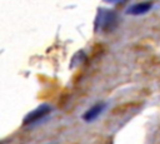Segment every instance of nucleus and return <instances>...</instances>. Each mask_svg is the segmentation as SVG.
Listing matches in <instances>:
<instances>
[{
	"instance_id": "nucleus-1",
	"label": "nucleus",
	"mask_w": 160,
	"mask_h": 144,
	"mask_svg": "<svg viewBox=\"0 0 160 144\" xmlns=\"http://www.w3.org/2000/svg\"><path fill=\"white\" fill-rule=\"evenodd\" d=\"M94 25L96 31H110L118 25V15L114 10L101 8L98 10Z\"/></svg>"
},
{
	"instance_id": "nucleus-2",
	"label": "nucleus",
	"mask_w": 160,
	"mask_h": 144,
	"mask_svg": "<svg viewBox=\"0 0 160 144\" xmlns=\"http://www.w3.org/2000/svg\"><path fill=\"white\" fill-rule=\"evenodd\" d=\"M51 111V106L49 104H41L39 105L36 109H34L32 111H30L25 118L22 124L24 125H31V124H36L39 123L41 119H44L46 115H49Z\"/></svg>"
},
{
	"instance_id": "nucleus-3",
	"label": "nucleus",
	"mask_w": 160,
	"mask_h": 144,
	"mask_svg": "<svg viewBox=\"0 0 160 144\" xmlns=\"http://www.w3.org/2000/svg\"><path fill=\"white\" fill-rule=\"evenodd\" d=\"M105 109H106V103L99 101V103L91 105V106L82 114L81 118H82V120H85V121H88V123L94 121V120H96V119L105 111Z\"/></svg>"
},
{
	"instance_id": "nucleus-4",
	"label": "nucleus",
	"mask_w": 160,
	"mask_h": 144,
	"mask_svg": "<svg viewBox=\"0 0 160 144\" xmlns=\"http://www.w3.org/2000/svg\"><path fill=\"white\" fill-rule=\"evenodd\" d=\"M152 8V3L151 1H142V3H138V4H134L131 6H129L126 9V14H130V15H144L146 14L149 10H151Z\"/></svg>"
},
{
	"instance_id": "nucleus-5",
	"label": "nucleus",
	"mask_w": 160,
	"mask_h": 144,
	"mask_svg": "<svg viewBox=\"0 0 160 144\" xmlns=\"http://www.w3.org/2000/svg\"><path fill=\"white\" fill-rule=\"evenodd\" d=\"M104 1L108 3V4H119V3H122L125 0H104Z\"/></svg>"
}]
</instances>
